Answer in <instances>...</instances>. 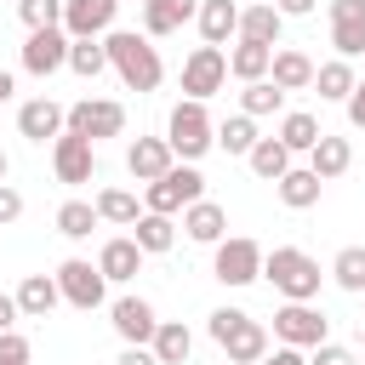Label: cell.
I'll use <instances>...</instances> for the list:
<instances>
[{
  "label": "cell",
  "instance_id": "1",
  "mask_svg": "<svg viewBox=\"0 0 365 365\" xmlns=\"http://www.w3.org/2000/svg\"><path fill=\"white\" fill-rule=\"evenodd\" d=\"M108 68L125 80V91H154L160 80H165V63H160V51L148 46V34H137V29H108Z\"/></svg>",
  "mask_w": 365,
  "mask_h": 365
},
{
  "label": "cell",
  "instance_id": "2",
  "mask_svg": "<svg viewBox=\"0 0 365 365\" xmlns=\"http://www.w3.org/2000/svg\"><path fill=\"white\" fill-rule=\"evenodd\" d=\"M262 274L274 279V291H279L285 302H314V297H319V262H314L308 251H297V245H274V251L262 257Z\"/></svg>",
  "mask_w": 365,
  "mask_h": 365
},
{
  "label": "cell",
  "instance_id": "3",
  "mask_svg": "<svg viewBox=\"0 0 365 365\" xmlns=\"http://www.w3.org/2000/svg\"><path fill=\"white\" fill-rule=\"evenodd\" d=\"M165 143H171V154L188 160V165L217 143V125H211V114H205L200 97H182V103L171 108V120H165Z\"/></svg>",
  "mask_w": 365,
  "mask_h": 365
},
{
  "label": "cell",
  "instance_id": "4",
  "mask_svg": "<svg viewBox=\"0 0 365 365\" xmlns=\"http://www.w3.org/2000/svg\"><path fill=\"white\" fill-rule=\"evenodd\" d=\"M211 336H217V348H222L234 365H257V359L268 354V331H262L251 314H240V308H217V314H211Z\"/></svg>",
  "mask_w": 365,
  "mask_h": 365
},
{
  "label": "cell",
  "instance_id": "5",
  "mask_svg": "<svg viewBox=\"0 0 365 365\" xmlns=\"http://www.w3.org/2000/svg\"><path fill=\"white\" fill-rule=\"evenodd\" d=\"M194 200H205V177L182 160V165H171L160 182H148V205H143V211H165V217H177V211H188Z\"/></svg>",
  "mask_w": 365,
  "mask_h": 365
},
{
  "label": "cell",
  "instance_id": "6",
  "mask_svg": "<svg viewBox=\"0 0 365 365\" xmlns=\"http://www.w3.org/2000/svg\"><path fill=\"white\" fill-rule=\"evenodd\" d=\"M262 245L257 240H245V234H234V240H217V257H211V274L222 279V285H251V279H262Z\"/></svg>",
  "mask_w": 365,
  "mask_h": 365
},
{
  "label": "cell",
  "instance_id": "7",
  "mask_svg": "<svg viewBox=\"0 0 365 365\" xmlns=\"http://www.w3.org/2000/svg\"><path fill=\"white\" fill-rule=\"evenodd\" d=\"M274 336L291 348H319L331 336V319L314 302H285V308H274Z\"/></svg>",
  "mask_w": 365,
  "mask_h": 365
},
{
  "label": "cell",
  "instance_id": "8",
  "mask_svg": "<svg viewBox=\"0 0 365 365\" xmlns=\"http://www.w3.org/2000/svg\"><path fill=\"white\" fill-rule=\"evenodd\" d=\"M51 171H57V182H68V188L91 182V171H97V143L80 137V131L51 137Z\"/></svg>",
  "mask_w": 365,
  "mask_h": 365
},
{
  "label": "cell",
  "instance_id": "9",
  "mask_svg": "<svg viewBox=\"0 0 365 365\" xmlns=\"http://www.w3.org/2000/svg\"><path fill=\"white\" fill-rule=\"evenodd\" d=\"M57 285H63V302H74V308H103V297H108V274L97 268V262H86V257H68L63 268H57Z\"/></svg>",
  "mask_w": 365,
  "mask_h": 365
},
{
  "label": "cell",
  "instance_id": "10",
  "mask_svg": "<svg viewBox=\"0 0 365 365\" xmlns=\"http://www.w3.org/2000/svg\"><path fill=\"white\" fill-rule=\"evenodd\" d=\"M68 46H74L68 29H29V40H23V68L46 80V74L68 68Z\"/></svg>",
  "mask_w": 365,
  "mask_h": 365
},
{
  "label": "cell",
  "instance_id": "11",
  "mask_svg": "<svg viewBox=\"0 0 365 365\" xmlns=\"http://www.w3.org/2000/svg\"><path fill=\"white\" fill-rule=\"evenodd\" d=\"M222 80H228V51L222 46H194L188 63H182V91L205 103L211 91H222Z\"/></svg>",
  "mask_w": 365,
  "mask_h": 365
},
{
  "label": "cell",
  "instance_id": "12",
  "mask_svg": "<svg viewBox=\"0 0 365 365\" xmlns=\"http://www.w3.org/2000/svg\"><path fill=\"white\" fill-rule=\"evenodd\" d=\"M68 131H80V137H91V143L120 137V131H125V108H120L114 97H86V103L68 108Z\"/></svg>",
  "mask_w": 365,
  "mask_h": 365
},
{
  "label": "cell",
  "instance_id": "13",
  "mask_svg": "<svg viewBox=\"0 0 365 365\" xmlns=\"http://www.w3.org/2000/svg\"><path fill=\"white\" fill-rule=\"evenodd\" d=\"M114 11H120V0H63V29L74 40H97L114 29Z\"/></svg>",
  "mask_w": 365,
  "mask_h": 365
},
{
  "label": "cell",
  "instance_id": "14",
  "mask_svg": "<svg viewBox=\"0 0 365 365\" xmlns=\"http://www.w3.org/2000/svg\"><path fill=\"white\" fill-rule=\"evenodd\" d=\"M331 46L336 57H365V0H331Z\"/></svg>",
  "mask_w": 365,
  "mask_h": 365
},
{
  "label": "cell",
  "instance_id": "15",
  "mask_svg": "<svg viewBox=\"0 0 365 365\" xmlns=\"http://www.w3.org/2000/svg\"><path fill=\"white\" fill-rule=\"evenodd\" d=\"M108 314H114V331H120V342H125V348H148V342H154V331H160V319H154V308H148L143 297H120Z\"/></svg>",
  "mask_w": 365,
  "mask_h": 365
},
{
  "label": "cell",
  "instance_id": "16",
  "mask_svg": "<svg viewBox=\"0 0 365 365\" xmlns=\"http://www.w3.org/2000/svg\"><path fill=\"white\" fill-rule=\"evenodd\" d=\"M171 165H177V154H171L165 137H137V143L125 148V171H131L137 182H160Z\"/></svg>",
  "mask_w": 365,
  "mask_h": 365
},
{
  "label": "cell",
  "instance_id": "17",
  "mask_svg": "<svg viewBox=\"0 0 365 365\" xmlns=\"http://www.w3.org/2000/svg\"><path fill=\"white\" fill-rule=\"evenodd\" d=\"M17 131H23L29 143L63 137V131H68V108H57L51 97H34V103H23V108H17Z\"/></svg>",
  "mask_w": 365,
  "mask_h": 365
},
{
  "label": "cell",
  "instance_id": "18",
  "mask_svg": "<svg viewBox=\"0 0 365 365\" xmlns=\"http://www.w3.org/2000/svg\"><path fill=\"white\" fill-rule=\"evenodd\" d=\"M143 257H148V251H143L137 240H125V234H120V240H103L97 268H103L114 285H125V279H137V274H143Z\"/></svg>",
  "mask_w": 365,
  "mask_h": 365
},
{
  "label": "cell",
  "instance_id": "19",
  "mask_svg": "<svg viewBox=\"0 0 365 365\" xmlns=\"http://www.w3.org/2000/svg\"><path fill=\"white\" fill-rule=\"evenodd\" d=\"M194 11H200V0H143V34H148V40L177 34Z\"/></svg>",
  "mask_w": 365,
  "mask_h": 365
},
{
  "label": "cell",
  "instance_id": "20",
  "mask_svg": "<svg viewBox=\"0 0 365 365\" xmlns=\"http://www.w3.org/2000/svg\"><path fill=\"white\" fill-rule=\"evenodd\" d=\"M182 234L200 240V245H217V240L228 234V211H222L217 200H194V205L182 211Z\"/></svg>",
  "mask_w": 365,
  "mask_h": 365
},
{
  "label": "cell",
  "instance_id": "21",
  "mask_svg": "<svg viewBox=\"0 0 365 365\" xmlns=\"http://www.w3.org/2000/svg\"><path fill=\"white\" fill-rule=\"evenodd\" d=\"M200 34H205V46H228L234 34H240V6L234 0H200Z\"/></svg>",
  "mask_w": 365,
  "mask_h": 365
},
{
  "label": "cell",
  "instance_id": "22",
  "mask_svg": "<svg viewBox=\"0 0 365 365\" xmlns=\"http://www.w3.org/2000/svg\"><path fill=\"white\" fill-rule=\"evenodd\" d=\"M274 188H279V200H285L291 211H308V205H319V188H325V177H319L314 165H291V171H285Z\"/></svg>",
  "mask_w": 365,
  "mask_h": 365
},
{
  "label": "cell",
  "instance_id": "23",
  "mask_svg": "<svg viewBox=\"0 0 365 365\" xmlns=\"http://www.w3.org/2000/svg\"><path fill=\"white\" fill-rule=\"evenodd\" d=\"M57 302H63V285H57V274H29V279L17 285V308H23L29 319H46Z\"/></svg>",
  "mask_w": 365,
  "mask_h": 365
},
{
  "label": "cell",
  "instance_id": "24",
  "mask_svg": "<svg viewBox=\"0 0 365 365\" xmlns=\"http://www.w3.org/2000/svg\"><path fill=\"white\" fill-rule=\"evenodd\" d=\"M279 23H285V11H279V6H240V40L279 46Z\"/></svg>",
  "mask_w": 365,
  "mask_h": 365
},
{
  "label": "cell",
  "instance_id": "25",
  "mask_svg": "<svg viewBox=\"0 0 365 365\" xmlns=\"http://www.w3.org/2000/svg\"><path fill=\"white\" fill-rule=\"evenodd\" d=\"M268 80H274L279 91H308V86H314V63H308L302 51L279 46V51H274V68H268Z\"/></svg>",
  "mask_w": 365,
  "mask_h": 365
},
{
  "label": "cell",
  "instance_id": "26",
  "mask_svg": "<svg viewBox=\"0 0 365 365\" xmlns=\"http://www.w3.org/2000/svg\"><path fill=\"white\" fill-rule=\"evenodd\" d=\"M131 240H137L148 257H160V251H171V245H177V222H171L165 211H143V217L131 222Z\"/></svg>",
  "mask_w": 365,
  "mask_h": 365
},
{
  "label": "cell",
  "instance_id": "27",
  "mask_svg": "<svg viewBox=\"0 0 365 365\" xmlns=\"http://www.w3.org/2000/svg\"><path fill=\"white\" fill-rule=\"evenodd\" d=\"M268 68H274V46L240 40V46L228 51V74H234V80H268Z\"/></svg>",
  "mask_w": 365,
  "mask_h": 365
},
{
  "label": "cell",
  "instance_id": "28",
  "mask_svg": "<svg viewBox=\"0 0 365 365\" xmlns=\"http://www.w3.org/2000/svg\"><path fill=\"white\" fill-rule=\"evenodd\" d=\"M308 165H314L325 182H331V177H342V171L354 165V148H348V137H331V131H325V137L308 148Z\"/></svg>",
  "mask_w": 365,
  "mask_h": 365
},
{
  "label": "cell",
  "instance_id": "29",
  "mask_svg": "<svg viewBox=\"0 0 365 365\" xmlns=\"http://www.w3.org/2000/svg\"><path fill=\"white\" fill-rule=\"evenodd\" d=\"M148 348H154V359H160V365H182V359L194 354V336H188V325H182V319H160V331H154V342H148Z\"/></svg>",
  "mask_w": 365,
  "mask_h": 365
},
{
  "label": "cell",
  "instance_id": "30",
  "mask_svg": "<svg viewBox=\"0 0 365 365\" xmlns=\"http://www.w3.org/2000/svg\"><path fill=\"white\" fill-rule=\"evenodd\" d=\"M245 160H251V171H257L262 182H279V177L291 171V148H285L279 137H257V148H251Z\"/></svg>",
  "mask_w": 365,
  "mask_h": 365
},
{
  "label": "cell",
  "instance_id": "31",
  "mask_svg": "<svg viewBox=\"0 0 365 365\" xmlns=\"http://www.w3.org/2000/svg\"><path fill=\"white\" fill-rule=\"evenodd\" d=\"M314 86H319V97H325V103H348V91H354L359 80H354L348 57H336V63H319V68H314Z\"/></svg>",
  "mask_w": 365,
  "mask_h": 365
},
{
  "label": "cell",
  "instance_id": "32",
  "mask_svg": "<svg viewBox=\"0 0 365 365\" xmlns=\"http://www.w3.org/2000/svg\"><path fill=\"white\" fill-rule=\"evenodd\" d=\"M319 137H325V131H319V120H314V114H302V108H291V114L279 120V143H285L291 154H308Z\"/></svg>",
  "mask_w": 365,
  "mask_h": 365
},
{
  "label": "cell",
  "instance_id": "33",
  "mask_svg": "<svg viewBox=\"0 0 365 365\" xmlns=\"http://www.w3.org/2000/svg\"><path fill=\"white\" fill-rule=\"evenodd\" d=\"M91 228H97V200H63V205H57V234L86 240Z\"/></svg>",
  "mask_w": 365,
  "mask_h": 365
},
{
  "label": "cell",
  "instance_id": "34",
  "mask_svg": "<svg viewBox=\"0 0 365 365\" xmlns=\"http://www.w3.org/2000/svg\"><path fill=\"white\" fill-rule=\"evenodd\" d=\"M279 103H285V91H279L274 80H245V91H240V114H251V120L274 114Z\"/></svg>",
  "mask_w": 365,
  "mask_h": 365
},
{
  "label": "cell",
  "instance_id": "35",
  "mask_svg": "<svg viewBox=\"0 0 365 365\" xmlns=\"http://www.w3.org/2000/svg\"><path fill=\"white\" fill-rule=\"evenodd\" d=\"M331 279L342 285V291H365V245H342L336 251V262H331Z\"/></svg>",
  "mask_w": 365,
  "mask_h": 365
},
{
  "label": "cell",
  "instance_id": "36",
  "mask_svg": "<svg viewBox=\"0 0 365 365\" xmlns=\"http://www.w3.org/2000/svg\"><path fill=\"white\" fill-rule=\"evenodd\" d=\"M97 217H103V222H120V228H131L143 211H137V194H125V188H103V194H97Z\"/></svg>",
  "mask_w": 365,
  "mask_h": 365
},
{
  "label": "cell",
  "instance_id": "37",
  "mask_svg": "<svg viewBox=\"0 0 365 365\" xmlns=\"http://www.w3.org/2000/svg\"><path fill=\"white\" fill-rule=\"evenodd\" d=\"M68 68L86 74V80H97V74L108 68V46H103V40H74V46H68Z\"/></svg>",
  "mask_w": 365,
  "mask_h": 365
},
{
  "label": "cell",
  "instance_id": "38",
  "mask_svg": "<svg viewBox=\"0 0 365 365\" xmlns=\"http://www.w3.org/2000/svg\"><path fill=\"white\" fill-rule=\"evenodd\" d=\"M217 143H222L228 154H251V148H257V120H251V114L222 120V125H217Z\"/></svg>",
  "mask_w": 365,
  "mask_h": 365
},
{
  "label": "cell",
  "instance_id": "39",
  "mask_svg": "<svg viewBox=\"0 0 365 365\" xmlns=\"http://www.w3.org/2000/svg\"><path fill=\"white\" fill-rule=\"evenodd\" d=\"M17 17L29 29H63V0H17Z\"/></svg>",
  "mask_w": 365,
  "mask_h": 365
},
{
  "label": "cell",
  "instance_id": "40",
  "mask_svg": "<svg viewBox=\"0 0 365 365\" xmlns=\"http://www.w3.org/2000/svg\"><path fill=\"white\" fill-rule=\"evenodd\" d=\"M0 365H29V336L0 331Z\"/></svg>",
  "mask_w": 365,
  "mask_h": 365
},
{
  "label": "cell",
  "instance_id": "41",
  "mask_svg": "<svg viewBox=\"0 0 365 365\" xmlns=\"http://www.w3.org/2000/svg\"><path fill=\"white\" fill-rule=\"evenodd\" d=\"M308 365H354V354H348V348H336V342L325 336L319 348H308Z\"/></svg>",
  "mask_w": 365,
  "mask_h": 365
},
{
  "label": "cell",
  "instance_id": "42",
  "mask_svg": "<svg viewBox=\"0 0 365 365\" xmlns=\"http://www.w3.org/2000/svg\"><path fill=\"white\" fill-rule=\"evenodd\" d=\"M17 217H23V194H17L11 182H0V228H6V222H17Z\"/></svg>",
  "mask_w": 365,
  "mask_h": 365
},
{
  "label": "cell",
  "instance_id": "43",
  "mask_svg": "<svg viewBox=\"0 0 365 365\" xmlns=\"http://www.w3.org/2000/svg\"><path fill=\"white\" fill-rule=\"evenodd\" d=\"M257 365H308V348H291V342H279L274 354H262Z\"/></svg>",
  "mask_w": 365,
  "mask_h": 365
},
{
  "label": "cell",
  "instance_id": "44",
  "mask_svg": "<svg viewBox=\"0 0 365 365\" xmlns=\"http://www.w3.org/2000/svg\"><path fill=\"white\" fill-rule=\"evenodd\" d=\"M348 125H365V80L348 91Z\"/></svg>",
  "mask_w": 365,
  "mask_h": 365
},
{
  "label": "cell",
  "instance_id": "45",
  "mask_svg": "<svg viewBox=\"0 0 365 365\" xmlns=\"http://www.w3.org/2000/svg\"><path fill=\"white\" fill-rule=\"evenodd\" d=\"M17 314H23V308H17V297H6V291H0V331H17Z\"/></svg>",
  "mask_w": 365,
  "mask_h": 365
},
{
  "label": "cell",
  "instance_id": "46",
  "mask_svg": "<svg viewBox=\"0 0 365 365\" xmlns=\"http://www.w3.org/2000/svg\"><path fill=\"white\" fill-rule=\"evenodd\" d=\"M114 365H160V359H154V348H125Z\"/></svg>",
  "mask_w": 365,
  "mask_h": 365
},
{
  "label": "cell",
  "instance_id": "47",
  "mask_svg": "<svg viewBox=\"0 0 365 365\" xmlns=\"http://www.w3.org/2000/svg\"><path fill=\"white\" fill-rule=\"evenodd\" d=\"M274 6H279L285 17H308V11H314V0H274Z\"/></svg>",
  "mask_w": 365,
  "mask_h": 365
},
{
  "label": "cell",
  "instance_id": "48",
  "mask_svg": "<svg viewBox=\"0 0 365 365\" xmlns=\"http://www.w3.org/2000/svg\"><path fill=\"white\" fill-rule=\"evenodd\" d=\"M6 97H11V74L0 68V103H6Z\"/></svg>",
  "mask_w": 365,
  "mask_h": 365
},
{
  "label": "cell",
  "instance_id": "49",
  "mask_svg": "<svg viewBox=\"0 0 365 365\" xmlns=\"http://www.w3.org/2000/svg\"><path fill=\"white\" fill-rule=\"evenodd\" d=\"M6 171H11V160H6V148H0V182H6Z\"/></svg>",
  "mask_w": 365,
  "mask_h": 365
},
{
  "label": "cell",
  "instance_id": "50",
  "mask_svg": "<svg viewBox=\"0 0 365 365\" xmlns=\"http://www.w3.org/2000/svg\"><path fill=\"white\" fill-rule=\"evenodd\" d=\"M359 297H365V291H359Z\"/></svg>",
  "mask_w": 365,
  "mask_h": 365
},
{
  "label": "cell",
  "instance_id": "51",
  "mask_svg": "<svg viewBox=\"0 0 365 365\" xmlns=\"http://www.w3.org/2000/svg\"><path fill=\"white\" fill-rule=\"evenodd\" d=\"M228 365H234V359H228Z\"/></svg>",
  "mask_w": 365,
  "mask_h": 365
}]
</instances>
